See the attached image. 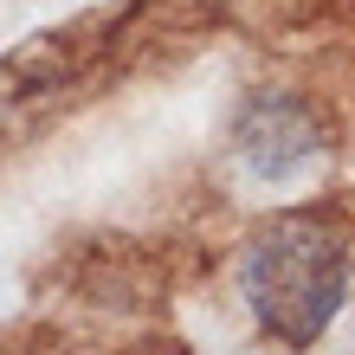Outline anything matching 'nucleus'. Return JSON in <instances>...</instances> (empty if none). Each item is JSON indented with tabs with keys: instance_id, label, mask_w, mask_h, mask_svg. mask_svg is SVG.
Wrapping results in <instances>:
<instances>
[{
	"instance_id": "nucleus-1",
	"label": "nucleus",
	"mask_w": 355,
	"mask_h": 355,
	"mask_svg": "<svg viewBox=\"0 0 355 355\" xmlns=\"http://www.w3.org/2000/svg\"><path fill=\"white\" fill-rule=\"evenodd\" d=\"M239 297L271 343L310 349L317 336H329V323L349 297L343 239L310 214L265 220V233H252V245L239 259Z\"/></svg>"
},
{
	"instance_id": "nucleus-2",
	"label": "nucleus",
	"mask_w": 355,
	"mask_h": 355,
	"mask_svg": "<svg viewBox=\"0 0 355 355\" xmlns=\"http://www.w3.org/2000/svg\"><path fill=\"white\" fill-rule=\"evenodd\" d=\"M233 149H239V162H245V175H252V181L291 187L297 175L317 168L323 130H317V116H310L304 97L265 91V97H252V103L233 116Z\"/></svg>"
}]
</instances>
